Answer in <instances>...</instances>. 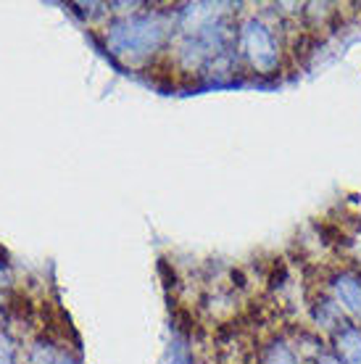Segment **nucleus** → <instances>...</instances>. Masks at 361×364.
Listing matches in <instances>:
<instances>
[{"label": "nucleus", "mask_w": 361, "mask_h": 364, "mask_svg": "<svg viewBox=\"0 0 361 364\" xmlns=\"http://www.w3.org/2000/svg\"><path fill=\"white\" fill-rule=\"evenodd\" d=\"M311 364H343V362H340V359L333 354V348L325 346L322 351H319V354L314 356V359H311Z\"/></svg>", "instance_id": "nucleus-9"}, {"label": "nucleus", "mask_w": 361, "mask_h": 364, "mask_svg": "<svg viewBox=\"0 0 361 364\" xmlns=\"http://www.w3.org/2000/svg\"><path fill=\"white\" fill-rule=\"evenodd\" d=\"M330 348L343 364H361V325L351 319L343 322L330 336Z\"/></svg>", "instance_id": "nucleus-4"}, {"label": "nucleus", "mask_w": 361, "mask_h": 364, "mask_svg": "<svg viewBox=\"0 0 361 364\" xmlns=\"http://www.w3.org/2000/svg\"><path fill=\"white\" fill-rule=\"evenodd\" d=\"M0 364H16V351L6 336H0Z\"/></svg>", "instance_id": "nucleus-8"}, {"label": "nucleus", "mask_w": 361, "mask_h": 364, "mask_svg": "<svg viewBox=\"0 0 361 364\" xmlns=\"http://www.w3.org/2000/svg\"><path fill=\"white\" fill-rule=\"evenodd\" d=\"M259 364H303V356L290 338L271 336L259 351Z\"/></svg>", "instance_id": "nucleus-6"}, {"label": "nucleus", "mask_w": 361, "mask_h": 364, "mask_svg": "<svg viewBox=\"0 0 361 364\" xmlns=\"http://www.w3.org/2000/svg\"><path fill=\"white\" fill-rule=\"evenodd\" d=\"M35 364H80L77 356H72L63 348L53 346H37L35 348Z\"/></svg>", "instance_id": "nucleus-7"}, {"label": "nucleus", "mask_w": 361, "mask_h": 364, "mask_svg": "<svg viewBox=\"0 0 361 364\" xmlns=\"http://www.w3.org/2000/svg\"><path fill=\"white\" fill-rule=\"evenodd\" d=\"M311 319L319 330H325L327 336H333L335 330L340 328L343 322H348V317L343 314V309L335 304L325 291L319 293L314 301H311Z\"/></svg>", "instance_id": "nucleus-5"}, {"label": "nucleus", "mask_w": 361, "mask_h": 364, "mask_svg": "<svg viewBox=\"0 0 361 364\" xmlns=\"http://www.w3.org/2000/svg\"><path fill=\"white\" fill-rule=\"evenodd\" d=\"M325 293L343 309L351 322L361 325V272L356 269H335L325 280Z\"/></svg>", "instance_id": "nucleus-3"}, {"label": "nucleus", "mask_w": 361, "mask_h": 364, "mask_svg": "<svg viewBox=\"0 0 361 364\" xmlns=\"http://www.w3.org/2000/svg\"><path fill=\"white\" fill-rule=\"evenodd\" d=\"M177 27V9H132L109 18L103 27V48L122 69L143 72L169 50Z\"/></svg>", "instance_id": "nucleus-1"}, {"label": "nucleus", "mask_w": 361, "mask_h": 364, "mask_svg": "<svg viewBox=\"0 0 361 364\" xmlns=\"http://www.w3.org/2000/svg\"><path fill=\"white\" fill-rule=\"evenodd\" d=\"M235 53L240 66H245L259 80H274L288 69L290 37L282 14L277 21L264 11H248L237 16Z\"/></svg>", "instance_id": "nucleus-2"}, {"label": "nucleus", "mask_w": 361, "mask_h": 364, "mask_svg": "<svg viewBox=\"0 0 361 364\" xmlns=\"http://www.w3.org/2000/svg\"><path fill=\"white\" fill-rule=\"evenodd\" d=\"M6 291H9V269H6V264H0V311H3Z\"/></svg>", "instance_id": "nucleus-10"}]
</instances>
